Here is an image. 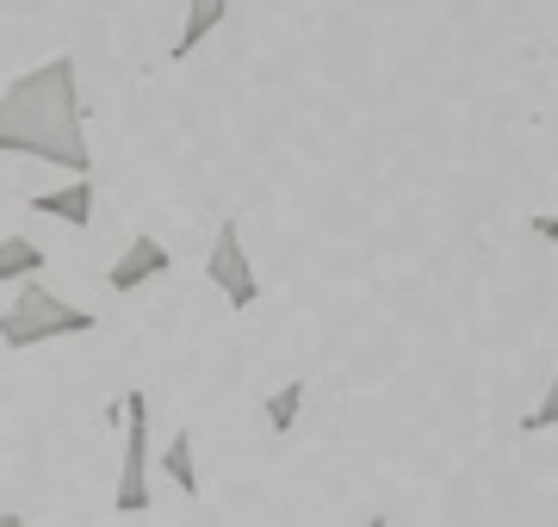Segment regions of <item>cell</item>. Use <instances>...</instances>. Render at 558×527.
Wrapping results in <instances>:
<instances>
[{
    "label": "cell",
    "mask_w": 558,
    "mask_h": 527,
    "mask_svg": "<svg viewBox=\"0 0 558 527\" xmlns=\"http://www.w3.org/2000/svg\"><path fill=\"white\" fill-rule=\"evenodd\" d=\"M527 230H534L539 243H558V218H553V211H539V218L527 223Z\"/></svg>",
    "instance_id": "12"
},
{
    "label": "cell",
    "mask_w": 558,
    "mask_h": 527,
    "mask_svg": "<svg viewBox=\"0 0 558 527\" xmlns=\"http://www.w3.org/2000/svg\"><path fill=\"white\" fill-rule=\"evenodd\" d=\"M94 310L69 305L62 292H50V285L25 280L20 292H13V305L0 310V342L13 347V354H32V347L44 342H62V335H94Z\"/></svg>",
    "instance_id": "2"
},
{
    "label": "cell",
    "mask_w": 558,
    "mask_h": 527,
    "mask_svg": "<svg viewBox=\"0 0 558 527\" xmlns=\"http://www.w3.org/2000/svg\"><path fill=\"white\" fill-rule=\"evenodd\" d=\"M0 527H25V522L13 515V508H0Z\"/></svg>",
    "instance_id": "13"
},
{
    "label": "cell",
    "mask_w": 558,
    "mask_h": 527,
    "mask_svg": "<svg viewBox=\"0 0 558 527\" xmlns=\"http://www.w3.org/2000/svg\"><path fill=\"white\" fill-rule=\"evenodd\" d=\"M168 267H174V255H168L156 236H131V243H124V255L106 267V285H112V292L124 298V292H143L149 280H161Z\"/></svg>",
    "instance_id": "5"
},
{
    "label": "cell",
    "mask_w": 558,
    "mask_h": 527,
    "mask_svg": "<svg viewBox=\"0 0 558 527\" xmlns=\"http://www.w3.org/2000/svg\"><path fill=\"white\" fill-rule=\"evenodd\" d=\"M527 428H558V372H553V385H546V397H539V409L527 416Z\"/></svg>",
    "instance_id": "11"
},
{
    "label": "cell",
    "mask_w": 558,
    "mask_h": 527,
    "mask_svg": "<svg viewBox=\"0 0 558 527\" xmlns=\"http://www.w3.org/2000/svg\"><path fill=\"white\" fill-rule=\"evenodd\" d=\"M32 211L69 223V230H87V223H94V181H87V174H69V181L50 186V193H32Z\"/></svg>",
    "instance_id": "6"
},
{
    "label": "cell",
    "mask_w": 558,
    "mask_h": 527,
    "mask_svg": "<svg viewBox=\"0 0 558 527\" xmlns=\"http://www.w3.org/2000/svg\"><path fill=\"white\" fill-rule=\"evenodd\" d=\"M161 478L180 490V497H199V459H193V428H174L168 446H161Z\"/></svg>",
    "instance_id": "7"
},
{
    "label": "cell",
    "mask_w": 558,
    "mask_h": 527,
    "mask_svg": "<svg viewBox=\"0 0 558 527\" xmlns=\"http://www.w3.org/2000/svg\"><path fill=\"white\" fill-rule=\"evenodd\" d=\"M304 397H311V385H304V379H286V385L267 397V428H274V434H292V422H299Z\"/></svg>",
    "instance_id": "10"
},
{
    "label": "cell",
    "mask_w": 558,
    "mask_h": 527,
    "mask_svg": "<svg viewBox=\"0 0 558 527\" xmlns=\"http://www.w3.org/2000/svg\"><path fill=\"white\" fill-rule=\"evenodd\" d=\"M124 459H119V485H112V508L119 515H143L149 508V397L124 391Z\"/></svg>",
    "instance_id": "3"
},
{
    "label": "cell",
    "mask_w": 558,
    "mask_h": 527,
    "mask_svg": "<svg viewBox=\"0 0 558 527\" xmlns=\"http://www.w3.org/2000/svg\"><path fill=\"white\" fill-rule=\"evenodd\" d=\"M0 156H32V162L62 168V174H94L75 57H50L7 82V94H0Z\"/></svg>",
    "instance_id": "1"
},
{
    "label": "cell",
    "mask_w": 558,
    "mask_h": 527,
    "mask_svg": "<svg viewBox=\"0 0 558 527\" xmlns=\"http://www.w3.org/2000/svg\"><path fill=\"white\" fill-rule=\"evenodd\" d=\"M223 13H230V0H186V25H180V38H174L168 57H193V50L223 25Z\"/></svg>",
    "instance_id": "8"
},
{
    "label": "cell",
    "mask_w": 558,
    "mask_h": 527,
    "mask_svg": "<svg viewBox=\"0 0 558 527\" xmlns=\"http://www.w3.org/2000/svg\"><path fill=\"white\" fill-rule=\"evenodd\" d=\"M205 280L230 298V310H248L260 298V273H255V261H248V248H242V223L236 218L218 223L211 255H205Z\"/></svg>",
    "instance_id": "4"
},
{
    "label": "cell",
    "mask_w": 558,
    "mask_h": 527,
    "mask_svg": "<svg viewBox=\"0 0 558 527\" xmlns=\"http://www.w3.org/2000/svg\"><path fill=\"white\" fill-rule=\"evenodd\" d=\"M44 273V248L32 236H0V285H25Z\"/></svg>",
    "instance_id": "9"
}]
</instances>
